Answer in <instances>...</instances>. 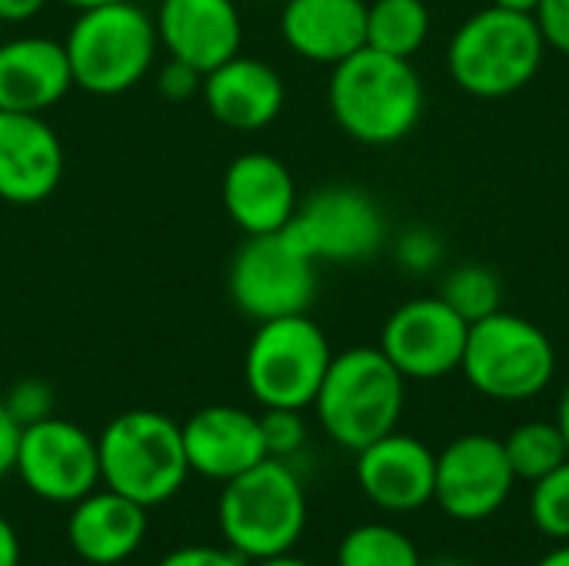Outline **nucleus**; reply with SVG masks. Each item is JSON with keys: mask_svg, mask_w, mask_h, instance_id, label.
Returning <instances> with one entry per match:
<instances>
[{"mask_svg": "<svg viewBox=\"0 0 569 566\" xmlns=\"http://www.w3.org/2000/svg\"><path fill=\"white\" fill-rule=\"evenodd\" d=\"M297 207V183L280 157L250 150L230 160L223 173V210L247 237L287 230Z\"/></svg>", "mask_w": 569, "mask_h": 566, "instance_id": "nucleus-17", "label": "nucleus"}, {"mask_svg": "<svg viewBox=\"0 0 569 566\" xmlns=\"http://www.w3.org/2000/svg\"><path fill=\"white\" fill-rule=\"evenodd\" d=\"M503 450H507V460H510L517 480H530V484L569 460L567 440H563L557 420L553 424L530 420V424L513 427V434L503 440Z\"/></svg>", "mask_w": 569, "mask_h": 566, "instance_id": "nucleus-24", "label": "nucleus"}, {"mask_svg": "<svg viewBox=\"0 0 569 566\" xmlns=\"http://www.w3.org/2000/svg\"><path fill=\"white\" fill-rule=\"evenodd\" d=\"M403 387V374L380 347H350L333 354L313 410L323 434L357 454L397 430L407 397Z\"/></svg>", "mask_w": 569, "mask_h": 566, "instance_id": "nucleus-2", "label": "nucleus"}, {"mask_svg": "<svg viewBox=\"0 0 569 566\" xmlns=\"http://www.w3.org/2000/svg\"><path fill=\"white\" fill-rule=\"evenodd\" d=\"M3 407L10 410V417L20 424V427H30L37 420H47L53 417V387L40 377H27V380H17L7 397H3Z\"/></svg>", "mask_w": 569, "mask_h": 566, "instance_id": "nucleus-29", "label": "nucleus"}, {"mask_svg": "<svg viewBox=\"0 0 569 566\" xmlns=\"http://www.w3.org/2000/svg\"><path fill=\"white\" fill-rule=\"evenodd\" d=\"M190 474L227 484L267 460L260 417L230 404H213L180 424Z\"/></svg>", "mask_w": 569, "mask_h": 566, "instance_id": "nucleus-16", "label": "nucleus"}, {"mask_svg": "<svg viewBox=\"0 0 569 566\" xmlns=\"http://www.w3.org/2000/svg\"><path fill=\"white\" fill-rule=\"evenodd\" d=\"M470 324L440 297H420L390 314L380 350L403 380H440L463 364Z\"/></svg>", "mask_w": 569, "mask_h": 566, "instance_id": "nucleus-13", "label": "nucleus"}, {"mask_svg": "<svg viewBox=\"0 0 569 566\" xmlns=\"http://www.w3.org/2000/svg\"><path fill=\"white\" fill-rule=\"evenodd\" d=\"M230 300L250 320L307 314L317 294V260H310L287 230L247 237L230 260Z\"/></svg>", "mask_w": 569, "mask_h": 566, "instance_id": "nucleus-9", "label": "nucleus"}, {"mask_svg": "<svg viewBox=\"0 0 569 566\" xmlns=\"http://www.w3.org/2000/svg\"><path fill=\"white\" fill-rule=\"evenodd\" d=\"M333 360L330 340L307 314L263 320L243 354V380L260 407L307 410Z\"/></svg>", "mask_w": 569, "mask_h": 566, "instance_id": "nucleus-8", "label": "nucleus"}, {"mask_svg": "<svg viewBox=\"0 0 569 566\" xmlns=\"http://www.w3.org/2000/svg\"><path fill=\"white\" fill-rule=\"evenodd\" d=\"M0 566H20V537L3 514H0Z\"/></svg>", "mask_w": 569, "mask_h": 566, "instance_id": "nucleus-36", "label": "nucleus"}, {"mask_svg": "<svg viewBox=\"0 0 569 566\" xmlns=\"http://www.w3.org/2000/svg\"><path fill=\"white\" fill-rule=\"evenodd\" d=\"M533 20L543 33V43L569 57V0H540Z\"/></svg>", "mask_w": 569, "mask_h": 566, "instance_id": "nucleus-31", "label": "nucleus"}, {"mask_svg": "<svg viewBox=\"0 0 569 566\" xmlns=\"http://www.w3.org/2000/svg\"><path fill=\"white\" fill-rule=\"evenodd\" d=\"M530 520L550 540H569V460L533 480L530 494Z\"/></svg>", "mask_w": 569, "mask_h": 566, "instance_id": "nucleus-27", "label": "nucleus"}, {"mask_svg": "<svg viewBox=\"0 0 569 566\" xmlns=\"http://www.w3.org/2000/svg\"><path fill=\"white\" fill-rule=\"evenodd\" d=\"M147 537V507L113 494L90 490L70 504L67 544L70 550L93 566H117L130 560Z\"/></svg>", "mask_w": 569, "mask_h": 566, "instance_id": "nucleus-20", "label": "nucleus"}, {"mask_svg": "<svg viewBox=\"0 0 569 566\" xmlns=\"http://www.w3.org/2000/svg\"><path fill=\"white\" fill-rule=\"evenodd\" d=\"M497 7H507V10H520V13H533L540 0H493Z\"/></svg>", "mask_w": 569, "mask_h": 566, "instance_id": "nucleus-40", "label": "nucleus"}, {"mask_svg": "<svg viewBox=\"0 0 569 566\" xmlns=\"http://www.w3.org/2000/svg\"><path fill=\"white\" fill-rule=\"evenodd\" d=\"M217 520L223 544L243 560L277 557L307 530V494L287 460L267 457L223 484Z\"/></svg>", "mask_w": 569, "mask_h": 566, "instance_id": "nucleus-3", "label": "nucleus"}, {"mask_svg": "<svg viewBox=\"0 0 569 566\" xmlns=\"http://www.w3.org/2000/svg\"><path fill=\"white\" fill-rule=\"evenodd\" d=\"M287 237L317 264H353L383 247L387 227L380 207L360 187H323L297 207Z\"/></svg>", "mask_w": 569, "mask_h": 566, "instance_id": "nucleus-11", "label": "nucleus"}, {"mask_svg": "<svg viewBox=\"0 0 569 566\" xmlns=\"http://www.w3.org/2000/svg\"><path fill=\"white\" fill-rule=\"evenodd\" d=\"M0 40H3V20H0Z\"/></svg>", "mask_w": 569, "mask_h": 566, "instance_id": "nucleus-43", "label": "nucleus"}, {"mask_svg": "<svg viewBox=\"0 0 569 566\" xmlns=\"http://www.w3.org/2000/svg\"><path fill=\"white\" fill-rule=\"evenodd\" d=\"M50 0H0V20L7 23H27L33 20Z\"/></svg>", "mask_w": 569, "mask_h": 566, "instance_id": "nucleus-35", "label": "nucleus"}, {"mask_svg": "<svg viewBox=\"0 0 569 566\" xmlns=\"http://www.w3.org/2000/svg\"><path fill=\"white\" fill-rule=\"evenodd\" d=\"M73 87L70 60L60 40L13 37L0 40V110L43 113Z\"/></svg>", "mask_w": 569, "mask_h": 566, "instance_id": "nucleus-21", "label": "nucleus"}, {"mask_svg": "<svg viewBox=\"0 0 569 566\" xmlns=\"http://www.w3.org/2000/svg\"><path fill=\"white\" fill-rule=\"evenodd\" d=\"M100 484L140 507H160L190 477L180 424L160 410H127L97 437Z\"/></svg>", "mask_w": 569, "mask_h": 566, "instance_id": "nucleus-6", "label": "nucleus"}, {"mask_svg": "<svg viewBox=\"0 0 569 566\" xmlns=\"http://www.w3.org/2000/svg\"><path fill=\"white\" fill-rule=\"evenodd\" d=\"M20 430H23V427L10 417V410H7V407H3V400H0V480H3L7 474H13Z\"/></svg>", "mask_w": 569, "mask_h": 566, "instance_id": "nucleus-34", "label": "nucleus"}, {"mask_svg": "<svg viewBox=\"0 0 569 566\" xmlns=\"http://www.w3.org/2000/svg\"><path fill=\"white\" fill-rule=\"evenodd\" d=\"M200 97L213 120L230 130H263L283 110L287 90L280 73L257 57H230L203 73Z\"/></svg>", "mask_w": 569, "mask_h": 566, "instance_id": "nucleus-19", "label": "nucleus"}, {"mask_svg": "<svg viewBox=\"0 0 569 566\" xmlns=\"http://www.w3.org/2000/svg\"><path fill=\"white\" fill-rule=\"evenodd\" d=\"M13 474L47 504H77L100 484L97 437L63 417H47L20 430Z\"/></svg>", "mask_w": 569, "mask_h": 566, "instance_id": "nucleus-10", "label": "nucleus"}, {"mask_svg": "<svg viewBox=\"0 0 569 566\" xmlns=\"http://www.w3.org/2000/svg\"><path fill=\"white\" fill-rule=\"evenodd\" d=\"M557 427H560V434H563L569 450V384L567 390H563V397H560V407H557Z\"/></svg>", "mask_w": 569, "mask_h": 566, "instance_id": "nucleus-37", "label": "nucleus"}, {"mask_svg": "<svg viewBox=\"0 0 569 566\" xmlns=\"http://www.w3.org/2000/svg\"><path fill=\"white\" fill-rule=\"evenodd\" d=\"M157 566H247L243 564V557L240 554H233L230 547L227 550H220V547H203V544H197V547H177V550H170L163 560Z\"/></svg>", "mask_w": 569, "mask_h": 566, "instance_id": "nucleus-33", "label": "nucleus"}, {"mask_svg": "<svg viewBox=\"0 0 569 566\" xmlns=\"http://www.w3.org/2000/svg\"><path fill=\"white\" fill-rule=\"evenodd\" d=\"M253 566H313V564H307V560H300V557H293V554L287 550V554H277V557L253 560Z\"/></svg>", "mask_w": 569, "mask_h": 566, "instance_id": "nucleus-38", "label": "nucleus"}, {"mask_svg": "<svg viewBox=\"0 0 569 566\" xmlns=\"http://www.w3.org/2000/svg\"><path fill=\"white\" fill-rule=\"evenodd\" d=\"M330 113L360 143L403 140L423 113V83L410 60L360 47L330 73Z\"/></svg>", "mask_w": 569, "mask_h": 566, "instance_id": "nucleus-1", "label": "nucleus"}, {"mask_svg": "<svg viewBox=\"0 0 569 566\" xmlns=\"http://www.w3.org/2000/svg\"><path fill=\"white\" fill-rule=\"evenodd\" d=\"M63 147L43 113L0 110V200L30 207L57 193Z\"/></svg>", "mask_w": 569, "mask_h": 566, "instance_id": "nucleus-15", "label": "nucleus"}, {"mask_svg": "<svg viewBox=\"0 0 569 566\" xmlns=\"http://www.w3.org/2000/svg\"><path fill=\"white\" fill-rule=\"evenodd\" d=\"M280 33L297 57L337 67L367 47V0H287Z\"/></svg>", "mask_w": 569, "mask_h": 566, "instance_id": "nucleus-22", "label": "nucleus"}, {"mask_svg": "<svg viewBox=\"0 0 569 566\" xmlns=\"http://www.w3.org/2000/svg\"><path fill=\"white\" fill-rule=\"evenodd\" d=\"M440 300L450 310H457L467 324H477V320H483V317L500 310L503 287H500V277L490 267L463 264V267L447 274V280L440 287Z\"/></svg>", "mask_w": 569, "mask_h": 566, "instance_id": "nucleus-26", "label": "nucleus"}, {"mask_svg": "<svg viewBox=\"0 0 569 566\" xmlns=\"http://www.w3.org/2000/svg\"><path fill=\"white\" fill-rule=\"evenodd\" d=\"M260 434H263L267 457L287 460V457L300 454V447L307 444L303 410H290V407H263V414H260Z\"/></svg>", "mask_w": 569, "mask_h": 566, "instance_id": "nucleus-28", "label": "nucleus"}, {"mask_svg": "<svg viewBox=\"0 0 569 566\" xmlns=\"http://www.w3.org/2000/svg\"><path fill=\"white\" fill-rule=\"evenodd\" d=\"M430 37V10L423 0L367 3V47L410 60Z\"/></svg>", "mask_w": 569, "mask_h": 566, "instance_id": "nucleus-23", "label": "nucleus"}, {"mask_svg": "<svg viewBox=\"0 0 569 566\" xmlns=\"http://www.w3.org/2000/svg\"><path fill=\"white\" fill-rule=\"evenodd\" d=\"M537 566H569V540L567 544H560L557 550H550L547 557H540Z\"/></svg>", "mask_w": 569, "mask_h": 566, "instance_id": "nucleus-39", "label": "nucleus"}, {"mask_svg": "<svg viewBox=\"0 0 569 566\" xmlns=\"http://www.w3.org/2000/svg\"><path fill=\"white\" fill-rule=\"evenodd\" d=\"M157 87H160V93H163L167 100H190V97L200 93L203 73L193 70V67L183 63V60L167 57V63H163L160 73H157Z\"/></svg>", "mask_w": 569, "mask_h": 566, "instance_id": "nucleus-32", "label": "nucleus"}, {"mask_svg": "<svg viewBox=\"0 0 569 566\" xmlns=\"http://www.w3.org/2000/svg\"><path fill=\"white\" fill-rule=\"evenodd\" d=\"M460 370L477 394L500 404H520L550 387L557 374V350L537 324L497 310L470 324Z\"/></svg>", "mask_w": 569, "mask_h": 566, "instance_id": "nucleus-7", "label": "nucleus"}, {"mask_svg": "<svg viewBox=\"0 0 569 566\" xmlns=\"http://www.w3.org/2000/svg\"><path fill=\"white\" fill-rule=\"evenodd\" d=\"M357 484L363 497L387 514L423 510L433 504L437 454L423 440L393 430L357 450Z\"/></svg>", "mask_w": 569, "mask_h": 566, "instance_id": "nucleus-14", "label": "nucleus"}, {"mask_svg": "<svg viewBox=\"0 0 569 566\" xmlns=\"http://www.w3.org/2000/svg\"><path fill=\"white\" fill-rule=\"evenodd\" d=\"M543 53L547 43L533 13L490 3L457 27L447 67L460 90L497 100L523 90L537 77Z\"/></svg>", "mask_w": 569, "mask_h": 566, "instance_id": "nucleus-5", "label": "nucleus"}, {"mask_svg": "<svg viewBox=\"0 0 569 566\" xmlns=\"http://www.w3.org/2000/svg\"><path fill=\"white\" fill-rule=\"evenodd\" d=\"M157 47L153 17L130 0L77 10L63 40L73 87L97 97H117L137 87L150 73Z\"/></svg>", "mask_w": 569, "mask_h": 566, "instance_id": "nucleus-4", "label": "nucleus"}, {"mask_svg": "<svg viewBox=\"0 0 569 566\" xmlns=\"http://www.w3.org/2000/svg\"><path fill=\"white\" fill-rule=\"evenodd\" d=\"M153 23L167 57L200 73L237 57L243 43V20L233 0H163Z\"/></svg>", "mask_w": 569, "mask_h": 566, "instance_id": "nucleus-18", "label": "nucleus"}, {"mask_svg": "<svg viewBox=\"0 0 569 566\" xmlns=\"http://www.w3.org/2000/svg\"><path fill=\"white\" fill-rule=\"evenodd\" d=\"M337 566H423V560L403 530L387 524H360L340 540Z\"/></svg>", "mask_w": 569, "mask_h": 566, "instance_id": "nucleus-25", "label": "nucleus"}, {"mask_svg": "<svg viewBox=\"0 0 569 566\" xmlns=\"http://www.w3.org/2000/svg\"><path fill=\"white\" fill-rule=\"evenodd\" d=\"M423 566H470V564H463V560H433V564H423Z\"/></svg>", "mask_w": 569, "mask_h": 566, "instance_id": "nucleus-42", "label": "nucleus"}, {"mask_svg": "<svg viewBox=\"0 0 569 566\" xmlns=\"http://www.w3.org/2000/svg\"><path fill=\"white\" fill-rule=\"evenodd\" d=\"M517 474L507 460L503 440L490 434H463L437 454L433 504L460 524L493 517L513 494Z\"/></svg>", "mask_w": 569, "mask_h": 566, "instance_id": "nucleus-12", "label": "nucleus"}, {"mask_svg": "<svg viewBox=\"0 0 569 566\" xmlns=\"http://www.w3.org/2000/svg\"><path fill=\"white\" fill-rule=\"evenodd\" d=\"M60 3H67L73 10H87V7H100V3H113V0H60Z\"/></svg>", "mask_w": 569, "mask_h": 566, "instance_id": "nucleus-41", "label": "nucleus"}, {"mask_svg": "<svg viewBox=\"0 0 569 566\" xmlns=\"http://www.w3.org/2000/svg\"><path fill=\"white\" fill-rule=\"evenodd\" d=\"M397 260H400V267H407L413 274H427L443 260V244L437 234H430L423 227L407 230L397 244Z\"/></svg>", "mask_w": 569, "mask_h": 566, "instance_id": "nucleus-30", "label": "nucleus"}]
</instances>
